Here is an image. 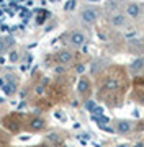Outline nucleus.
<instances>
[{"instance_id":"nucleus-1","label":"nucleus","mask_w":144,"mask_h":147,"mask_svg":"<svg viewBox=\"0 0 144 147\" xmlns=\"http://www.w3.org/2000/svg\"><path fill=\"white\" fill-rule=\"evenodd\" d=\"M79 18L84 25H95L97 20L100 18V8L93 5H84L79 11Z\"/></svg>"},{"instance_id":"nucleus-2","label":"nucleus","mask_w":144,"mask_h":147,"mask_svg":"<svg viewBox=\"0 0 144 147\" xmlns=\"http://www.w3.org/2000/svg\"><path fill=\"white\" fill-rule=\"evenodd\" d=\"M123 13L129 18V21H136L139 20L141 16H143L144 13V7L139 3V2H128L126 5H124V10H123Z\"/></svg>"},{"instance_id":"nucleus-3","label":"nucleus","mask_w":144,"mask_h":147,"mask_svg":"<svg viewBox=\"0 0 144 147\" xmlns=\"http://www.w3.org/2000/svg\"><path fill=\"white\" fill-rule=\"evenodd\" d=\"M66 42H67L70 47L79 49V47H82L87 42V34L84 31H80V30H74V31H70L69 34L66 36Z\"/></svg>"},{"instance_id":"nucleus-4","label":"nucleus","mask_w":144,"mask_h":147,"mask_svg":"<svg viewBox=\"0 0 144 147\" xmlns=\"http://www.w3.org/2000/svg\"><path fill=\"white\" fill-rule=\"evenodd\" d=\"M108 23H110V26L116 28V30H124V28L129 26V18L121 11H115V13L110 15Z\"/></svg>"},{"instance_id":"nucleus-5","label":"nucleus","mask_w":144,"mask_h":147,"mask_svg":"<svg viewBox=\"0 0 144 147\" xmlns=\"http://www.w3.org/2000/svg\"><path fill=\"white\" fill-rule=\"evenodd\" d=\"M133 129H134V124H133V121H129V119H120V121H116V124H115V131H116L118 134H121V136L129 134Z\"/></svg>"},{"instance_id":"nucleus-6","label":"nucleus","mask_w":144,"mask_h":147,"mask_svg":"<svg viewBox=\"0 0 144 147\" xmlns=\"http://www.w3.org/2000/svg\"><path fill=\"white\" fill-rule=\"evenodd\" d=\"M56 61L59 64H62V65H67V64H70L74 61V54L70 53V51H67V49H61L56 54Z\"/></svg>"},{"instance_id":"nucleus-7","label":"nucleus","mask_w":144,"mask_h":147,"mask_svg":"<svg viewBox=\"0 0 144 147\" xmlns=\"http://www.w3.org/2000/svg\"><path fill=\"white\" fill-rule=\"evenodd\" d=\"M43 127H44V119L43 118L36 116V118H33V119L30 121V129H31V131H41Z\"/></svg>"},{"instance_id":"nucleus-8","label":"nucleus","mask_w":144,"mask_h":147,"mask_svg":"<svg viewBox=\"0 0 144 147\" xmlns=\"http://www.w3.org/2000/svg\"><path fill=\"white\" fill-rule=\"evenodd\" d=\"M77 90H79L80 95H85L89 90H90V82L87 79H80L79 80V85H77Z\"/></svg>"},{"instance_id":"nucleus-9","label":"nucleus","mask_w":144,"mask_h":147,"mask_svg":"<svg viewBox=\"0 0 144 147\" xmlns=\"http://www.w3.org/2000/svg\"><path fill=\"white\" fill-rule=\"evenodd\" d=\"M143 67H144V59H136L134 62H131V65H129V70H131L133 74H136V72H139Z\"/></svg>"},{"instance_id":"nucleus-10","label":"nucleus","mask_w":144,"mask_h":147,"mask_svg":"<svg viewBox=\"0 0 144 147\" xmlns=\"http://www.w3.org/2000/svg\"><path fill=\"white\" fill-rule=\"evenodd\" d=\"M10 44H13V39H10V38H0V54L5 53Z\"/></svg>"},{"instance_id":"nucleus-11","label":"nucleus","mask_w":144,"mask_h":147,"mask_svg":"<svg viewBox=\"0 0 144 147\" xmlns=\"http://www.w3.org/2000/svg\"><path fill=\"white\" fill-rule=\"evenodd\" d=\"M116 87H118V80H115V79H110L108 82H105V85H103L105 90H116Z\"/></svg>"},{"instance_id":"nucleus-12","label":"nucleus","mask_w":144,"mask_h":147,"mask_svg":"<svg viewBox=\"0 0 144 147\" xmlns=\"http://www.w3.org/2000/svg\"><path fill=\"white\" fill-rule=\"evenodd\" d=\"M10 59H11V61H16V59H18V54H16V53H11Z\"/></svg>"},{"instance_id":"nucleus-13","label":"nucleus","mask_w":144,"mask_h":147,"mask_svg":"<svg viewBox=\"0 0 144 147\" xmlns=\"http://www.w3.org/2000/svg\"><path fill=\"white\" fill-rule=\"evenodd\" d=\"M36 92H38V93H39V95L43 93V92H44V90H43V85H39V87H38V88H36Z\"/></svg>"},{"instance_id":"nucleus-14","label":"nucleus","mask_w":144,"mask_h":147,"mask_svg":"<svg viewBox=\"0 0 144 147\" xmlns=\"http://www.w3.org/2000/svg\"><path fill=\"white\" fill-rule=\"evenodd\" d=\"M77 72H84V65H77Z\"/></svg>"},{"instance_id":"nucleus-15","label":"nucleus","mask_w":144,"mask_h":147,"mask_svg":"<svg viewBox=\"0 0 144 147\" xmlns=\"http://www.w3.org/2000/svg\"><path fill=\"white\" fill-rule=\"evenodd\" d=\"M87 2H89V3H98L100 0H87Z\"/></svg>"},{"instance_id":"nucleus-16","label":"nucleus","mask_w":144,"mask_h":147,"mask_svg":"<svg viewBox=\"0 0 144 147\" xmlns=\"http://www.w3.org/2000/svg\"><path fill=\"white\" fill-rule=\"evenodd\" d=\"M41 147H48V146H41Z\"/></svg>"}]
</instances>
